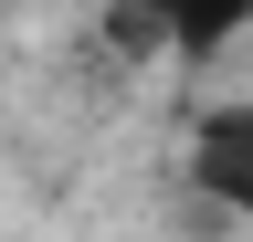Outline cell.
Instances as JSON below:
<instances>
[{"instance_id": "cell-1", "label": "cell", "mask_w": 253, "mask_h": 242, "mask_svg": "<svg viewBox=\"0 0 253 242\" xmlns=\"http://www.w3.org/2000/svg\"><path fill=\"white\" fill-rule=\"evenodd\" d=\"M179 190L201 200V221L253 232V95H201V105H190Z\"/></svg>"}]
</instances>
